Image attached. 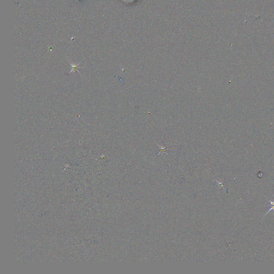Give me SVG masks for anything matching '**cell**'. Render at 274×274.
Wrapping results in <instances>:
<instances>
[{
  "mask_svg": "<svg viewBox=\"0 0 274 274\" xmlns=\"http://www.w3.org/2000/svg\"><path fill=\"white\" fill-rule=\"evenodd\" d=\"M269 203H270V204H271V207L269 209V210H268V212L266 213V214L265 215L267 214L268 213H269L270 212H271L272 210L274 211V200H273V201H272V200H269Z\"/></svg>",
  "mask_w": 274,
  "mask_h": 274,
  "instance_id": "obj_1",
  "label": "cell"
}]
</instances>
